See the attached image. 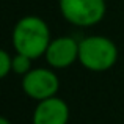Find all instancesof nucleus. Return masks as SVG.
I'll use <instances>...</instances> for the list:
<instances>
[{
  "label": "nucleus",
  "instance_id": "0eeeda50",
  "mask_svg": "<svg viewBox=\"0 0 124 124\" xmlns=\"http://www.w3.org/2000/svg\"><path fill=\"white\" fill-rule=\"evenodd\" d=\"M31 61L33 60H31L30 57L16 52V54L13 55V72L21 76V77H24L28 71H31Z\"/></svg>",
  "mask_w": 124,
  "mask_h": 124
},
{
  "label": "nucleus",
  "instance_id": "f03ea898",
  "mask_svg": "<svg viewBox=\"0 0 124 124\" xmlns=\"http://www.w3.org/2000/svg\"><path fill=\"white\" fill-rule=\"evenodd\" d=\"M118 47L104 35H91L79 42V63L91 72L112 69L118 61Z\"/></svg>",
  "mask_w": 124,
  "mask_h": 124
},
{
  "label": "nucleus",
  "instance_id": "1a4fd4ad",
  "mask_svg": "<svg viewBox=\"0 0 124 124\" xmlns=\"http://www.w3.org/2000/svg\"><path fill=\"white\" fill-rule=\"evenodd\" d=\"M0 124H11V121L8 118H0Z\"/></svg>",
  "mask_w": 124,
  "mask_h": 124
},
{
  "label": "nucleus",
  "instance_id": "20e7f679",
  "mask_svg": "<svg viewBox=\"0 0 124 124\" xmlns=\"http://www.w3.org/2000/svg\"><path fill=\"white\" fill-rule=\"evenodd\" d=\"M21 86L25 96L39 102L52 96H57L58 90H60V79L50 66L31 68V71H28L22 77Z\"/></svg>",
  "mask_w": 124,
  "mask_h": 124
},
{
  "label": "nucleus",
  "instance_id": "423d86ee",
  "mask_svg": "<svg viewBox=\"0 0 124 124\" xmlns=\"http://www.w3.org/2000/svg\"><path fill=\"white\" fill-rule=\"evenodd\" d=\"M69 105L58 96L36 102L31 115V124H68L69 123Z\"/></svg>",
  "mask_w": 124,
  "mask_h": 124
},
{
  "label": "nucleus",
  "instance_id": "6e6552de",
  "mask_svg": "<svg viewBox=\"0 0 124 124\" xmlns=\"http://www.w3.org/2000/svg\"><path fill=\"white\" fill-rule=\"evenodd\" d=\"M13 72V55L6 49H2L0 52V77L5 79Z\"/></svg>",
  "mask_w": 124,
  "mask_h": 124
},
{
  "label": "nucleus",
  "instance_id": "f257e3e1",
  "mask_svg": "<svg viewBox=\"0 0 124 124\" xmlns=\"http://www.w3.org/2000/svg\"><path fill=\"white\" fill-rule=\"evenodd\" d=\"M13 47L16 52L36 60L44 57L49 44L52 41L50 28L47 22L39 16H24L16 22L11 33Z\"/></svg>",
  "mask_w": 124,
  "mask_h": 124
},
{
  "label": "nucleus",
  "instance_id": "7ed1b4c3",
  "mask_svg": "<svg viewBox=\"0 0 124 124\" xmlns=\"http://www.w3.org/2000/svg\"><path fill=\"white\" fill-rule=\"evenodd\" d=\"M58 8L66 22L88 28L97 25L107 13L105 0H58Z\"/></svg>",
  "mask_w": 124,
  "mask_h": 124
},
{
  "label": "nucleus",
  "instance_id": "39448f33",
  "mask_svg": "<svg viewBox=\"0 0 124 124\" xmlns=\"http://www.w3.org/2000/svg\"><path fill=\"white\" fill-rule=\"evenodd\" d=\"M79 42L74 36H57L52 38L47 50L44 54V60L52 69H66L79 61Z\"/></svg>",
  "mask_w": 124,
  "mask_h": 124
}]
</instances>
